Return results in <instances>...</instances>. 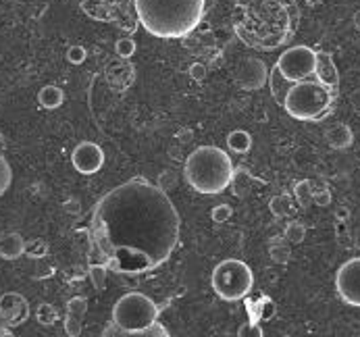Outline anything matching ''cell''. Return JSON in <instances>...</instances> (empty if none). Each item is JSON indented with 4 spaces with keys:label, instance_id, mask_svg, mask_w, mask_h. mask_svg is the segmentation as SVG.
Here are the masks:
<instances>
[{
    "label": "cell",
    "instance_id": "obj_1",
    "mask_svg": "<svg viewBox=\"0 0 360 337\" xmlns=\"http://www.w3.org/2000/svg\"><path fill=\"white\" fill-rule=\"evenodd\" d=\"M88 237L90 262L119 275H142L169 262L179 246L181 217L163 187L135 177L96 202Z\"/></svg>",
    "mask_w": 360,
    "mask_h": 337
},
{
    "label": "cell",
    "instance_id": "obj_2",
    "mask_svg": "<svg viewBox=\"0 0 360 337\" xmlns=\"http://www.w3.org/2000/svg\"><path fill=\"white\" fill-rule=\"evenodd\" d=\"M139 25L155 38L190 36L204 17L206 0H133Z\"/></svg>",
    "mask_w": 360,
    "mask_h": 337
},
{
    "label": "cell",
    "instance_id": "obj_3",
    "mask_svg": "<svg viewBox=\"0 0 360 337\" xmlns=\"http://www.w3.org/2000/svg\"><path fill=\"white\" fill-rule=\"evenodd\" d=\"M232 156L217 146H200L185 161V181L202 196H217L232 185L234 179Z\"/></svg>",
    "mask_w": 360,
    "mask_h": 337
},
{
    "label": "cell",
    "instance_id": "obj_4",
    "mask_svg": "<svg viewBox=\"0 0 360 337\" xmlns=\"http://www.w3.org/2000/svg\"><path fill=\"white\" fill-rule=\"evenodd\" d=\"M335 98L337 94H333L321 82L302 80L290 86L281 106L287 115L298 121H321L329 115Z\"/></svg>",
    "mask_w": 360,
    "mask_h": 337
},
{
    "label": "cell",
    "instance_id": "obj_5",
    "mask_svg": "<svg viewBox=\"0 0 360 337\" xmlns=\"http://www.w3.org/2000/svg\"><path fill=\"white\" fill-rule=\"evenodd\" d=\"M161 308L153 298L139 292L123 294L113 306V323L121 335H139L155 321H159Z\"/></svg>",
    "mask_w": 360,
    "mask_h": 337
},
{
    "label": "cell",
    "instance_id": "obj_6",
    "mask_svg": "<svg viewBox=\"0 0 360 337\" xmlns=\"http://www.w3.org/2000/svg\"><path fill=\"white\" fill-rule=\"evenodd\" d=\"M210 286H212V292L225 302L244 300L254 286L252 268L244 260L225 258L212 268Z\"/></svg>",
    "mask_w": 360,
    "mask_h": 337
},
{
    "label": "cell",
    "instance_id": "obj_7",
    "mask_svg": "<svg viewBox=\"0 0 360 337\" xmlns=\"http://www.w3.org/2000/svg\"><path fill=\"white\" fill-rule=\"evenodd\" d=\"M315 65H317V50L308 48V46H292L287 48L279 60L275 62V67L279 69V73L290 82H302V80H311L315 75Z\"/></svg>",
    "mask_w": 360,
    "mask_h": 337
},
{
    "label": "cell",
    "instance_id": "obj_8",
    "mask_svg": "<svg viewBox=\"0 0 360 337\" xmlns=\"http://www.w3.org/2000/svg\"><path fill=\"white\" fill-rule=\"evenodd\" d=\"M335 288L339 298L354 308H360V256L346 260L335 275Z\"/></svg>",
    "mask_w": 360,
    "mask_h": 337
},
{
    "label": "cell",
    "instance_id": "obj_9",
    "mask_svg": "<svg viewBox=\"0 0 360 337\" xmlns=\"http://www.w3.org/2000/svg\"><path fill=\"white\" fill-rule=\"evenodd\" d=\"M0 318L7 327H19L30 318V302L17 292H7L0 296Z\"/></svg>",
    "mask_w": 360,
    "mask_h": 337
},
{
    "label": "cell",
    "instance_id": "obj_10",
    "mask_svg": "<svg viewBox=\"0 0 360 337\" xmlns=\"http://www.w3.org/2000/svg\"><path fill=\"white\" fill-rule=\"evenodd\" d=\"M71 163H74L76 171L82 175H94L104 165V152L94 142H82L76 146L74 154H71Z\"/></svg>",
    "mask_w": 360,
    "mask_h": 337
},
{
    "label": "cell",
    "instance_id": "obj_11",
    "mask_svg": "<svg viewBox=\"0 0 360 337\" xmlns=\"http://www.w3.org/2000/svg\"><path fill=\"white\" fill-rule=\"evenodd\" d=\"M238 86L246 92L260 90L269 80V69L260 58H246L238 69Z\"/></svg>",
    "mask_w": 360,
    "mask_h": 337
},
{
    "label": "cell",
    "instance_id": "obj_12",
    "mask_svg": "<svg viewBox=\"0 0 360 337\" xmlns=\"http://www.w3.org/2000/svg\"><path fill=\"white\" fill-rule=\"evenodd\" d=\"M88 314V300L84 296H76L67 302L65 314V333L71 337H78L84 329V318Z\"/></svg>",
    "mask_w": 360,
    "mask_h": 337
},
{
    "label": "cell",
    "instance_id": "obj_13",
    "mask_svg": "<svg viewBox=\"0 0 360 337\" xmlns=\"http://www.w3.org/2000/svg\"><path fill=\"white\" fill-rule=\"evenodd\" d=\"M315 78L317 82H321L325 88H329L333 94H337L339 90V71L333 62V56L329 52L319 50L317 52V65H315Z\"/></svg>",
    "mask_w": 360,
    "mask_h": 337
},
{
    "label": "cell",
    "instance_id": "obj_14",
    "mask_svg": "<svg viewBox=\"0 0 360 337\" xmlns=\"http://www.w3.org/2000/svg\"><path fill=\"white\" fill-rule=\"evenodd\" d=\"M25 250V240L17 231H7L0 233V258L5 260H17L23 256Z\"/></svg>",
    "mask_w": 360,
    "mask_h": 337
},
{
    "label": "cell",
    "instance_id": "obj_15",
    "mask_svg": "<svg viewBox=\"0 0 360 337\" xmlns=\"http://www.w3.org/2000/svg\"><path fill=\"white\" fill-rule=\"evenodd\" d=\"M325 140L333 150H346L354 144V133L346 123H335L327 129Z\"/></svg>",
    "mask_w": 360,
    "mask_h": 337
},
{
    "label": "cell",
    "instance_id": "obj_16",
    "mask_svg": "<svg viewBox=\"0 0 360 337\" xmlns=\"http://www.w3.org/2000/svg\"><path fill=\"white\" fill-rule=\"evenodd\" d=\"M38 102L46 111H54V108H58L65 102V92L58 86H44L38 92Z\"/></svg>",
    "mask_w": 360,
    "mask_h": 337
},
{
    "label": "cell",
    "instance_id": "obj_17",
    "mask_svg": "<svg viewBox=\"0 0 360 337\" xmlns=\"http://www.w3.org/2000/svg\"><path fill=\"white\" fill-rule=\"evenodd\" d=\"M269 254H271V260L277 262V264H287L292 258V248H290V242L285 237H273L269 242Z\"/></svg>",
    "mask_w": 360,
    "mask_h": 337
},
{
    "label": "cell",
    "instance_id": "obj_18",
    "mask_svg": "<svg viewBox=\"0 0 360 337\" xmlns=\"http://www.w3.org/2000/svg\"><path fill=\"white\" fill-rule=\"evenodd\" d=\"M227 146L236 154H246L252 148V136L244 129H234L227 136Z\"/></svg>",
    "mask_w": 360,
    "mask_h": 337
},
{
    "label": "cell",
    "instance_id": "obj_19",
    "mask_svg": "<svg viewBox=\"0 0 360 337\" xmlns=\"http://www.w3.org/2000/svg\"><path fill=\"white\" fill-rule=\"evenodd\" d=\"M267 84L271 86V94H273V98H275L279 104H283V98H285V94H287V90H290V86H292V84L287 82V80H285V78L279 73L277 67H273V69H271Z\"/></svg>",
    "mask_w": 360,
    "mask_h": 337
},
{
    "label": "cell",
    "instance_id": "obj_20",
    "mask_svg": "<svg viewBox=\"0 0 360 337\" xmlns=\"http://www.w3.org/2000/svg\"><path fill=\"white\" fill-rule=\"evenodd\" d=\"M250 310H252L250 312L252 323H256V321H271L275 316L277 306H275V302L269 296H262L256 304H250Z\"/></svg>",
    "mask_w": 360,
    "mask_h": 337
},
{
    "label": "cell",
    "instance_id": "obj_21",
    "mask_svg": "<svg viewBox=\"0 0 360 337\" xmlns=\"http://www.w3.org/2000/svg\"><path fill=\"white\" fill-rule=\"evenodd\" d=\"M292 207H294V202H292V196L290 194H277L269 202V211L277 219H283V217L290 215L292 213Z\"/></svg>",
    "mask_w": 360,
    "mask_h": 337
},
{
    "label": "cell",
    "instance_id": "obj_22",
    "mask_svg": "<svg viewBox=\"0 0 360 337\" xmlns=\"http://www.w3.org/2000/svg\"><path fill=\"white\" fill-rule=\"evenodd\" d=\"M294 200L302 209H308L313 205V181L311 179H302L294 185Z\"/></svg>",
    "mask_w": 360,
    "mask_h": 337
},
{
    "label": "cell",
    "instance_id": "obj_23",
    "mask_svg": "<svg viewBox=\"0 0 360 337\" xmlns=\"http://www.w3.org/2000/svg\"><path fill=\"white\" fill-rule=\"evenodd\" d=\"M250 185H252V177H250V173L248 171H244V169H238V171H234V179H232V187H234V191H236V196H246L248 191H250Z\"/></svg>",
    "mask_w": 360,
    "mask_h": 337
},
{
    "label": "cell",
    "instance_id": "obj_24",
    "mask_svg": "<svg viewBox=\"0 0 360 337\" xmlns=\"http://www.w3.org/2000/svg\"><path fill=\"white\" fill-rule=\"evenodd\" d=\"M36 318L40 325H46V327H52L56 321H58V310L48 304V302H42L38 308H36Z\"/></svg>",
    "mask_w": 360,
    "mask_h": 337
},
{
    "label": "cell",
    "instance_id": "obj_25",
    "mask_svg": "<svg viewBox=\"0 0 360 337\" xmlns=\"http://www.w3.org/2000/svg\"><path fill=\"white\" fill-rule=\"evenodd\" d=\"M283 237H285L287 242H290V244H302L304 237H306V227H304V223H300V221H290V223H287V227H285Z\"/></svg>",
    "mask_w": 360,
    "mask_h": 337
},
{
    "label": "cell",
    "instance_id": "obj_26",
    "mask_svg": "<svg viewBox=\"0 0 360 337\" xmlns=\"http://www.w3.org/2000/svg\"><path fill=\"white\" fill-rule=\"evenodd\" d=\"M13 183V169L5 156H0V198H3Z\"/></svg>",
    "mask_w": 360,
    "mask_h": 337
},
{
    "label": "cell",
    "instance_id": "obj_27",
    "mask_svg": "<svg viewBox=\"0 0 360 337\" xmlns=\"http://www.w3.org/2000/svg\"><path fill=\"white\" fill-rule=\"evenodd\" d=\"M23 254H27L30 258L40 260V258H44L48 254V244L44 240H30V242H25Z\"/></svg>",
    "mask_w": 360,
    "mask_h": 337
},
{
    "label": "cell",
    "instance_id": "obj_28",
    "mask_svg": "<svg viewBox=\"0 0 360 337\" xmlns=\"http://www.w3.org/2000/svg\"><path fill=\"white\" fill-rule=\"evenodd\" d=\"M104 277H106V268L98 262L90 264V279L96 290H104Z\"/></svg>",
    "mask_w": 360,
    "mask_h": 337
},
{
    "label": "cell",
    "instance_id": "obj_29",
    "mask_svg": "<svg viewBox=\"0 0 360 337\" xmlns=\"http://www.w3.org/2000/svg\"><path fill=\"white\" fill-rule=\"evenodd\" d=\"M232 215H234V209L229 205H219L210 211V219L214 223H227L232 219Z\"/></svg>",
    "mask_w": 360,
    "mask_h": 337
},
{
    "label": "cell",
    "instance_id": "obj_30",
    "mask_svg": "<svg viewBox=\"0 0 360 337\" xmlns=\"http://www.w3.org/2000/svg\"><path fill=\"white\" fill-rule=\"evenodd\" d=\"M115 52H117L121 58H129V56H133V52H135V42H133L131 38H121V40H117V44H115Z\"/></svg>",
    "mask_w": 360,
    "mask_h": 337
},
{
    "label": "cell",
    "instance_id": "obj_31",
    "mask_svg": "<svg viewBox=\"0 0 360 337\" xmlns=\"http://www.w3.org/2000/svg\"><path fill=\"white\" fill-rule=\"evenodd\" d=\"M86 58H88V52H86V48L80 46V44L71 46V48L67 50V60H69L71 65H82V62H86Z\"/></svg>",
    "mask_w": 360,
    "mask_h": 337
},
{
    "label": "cell",
    "instance_id": "obj_32",
    "mask_svg": "<svg viewBox=\"0 0 360 337\" xmlns=\"http://www.w3.org/2000/svg\"><path fill=\"white\" fill-rule=\"evenodd\" d=\"M137 337H169V329L165 325H161L159 321H155L150 327L144 329Z\"/></svg>",
    "mask_w": 360,
    "mask_h": 337
},
{
    "label": "cell",
    "instance_id": "obj_33",
    "mask_svg": "<svg viewBox=\"0 0 360 337\" xmlns=\"http://www.w3.org/2000/svg\"><path fill=\"white\" fill-rule=\"evenodd\" d=\"M190 78H192L194 82H202V80L206 78V67H204L202 62H194V65L190 67Z\"/></svg>",
    "mask_w": 360,
    "mask_h": 337
},
{
    "label": "cell",
    "instance_id": "obj_34",
    "mask_svg": "<svg viewBox=\"0 0 360 337\" xmlns=\"http://www.w3.org/2000/svg\"><path fill=\"white\" fill-rule=\"evenodd\" d=\"M240 335H256V337H260V335H262V331L258 329V325H256V323H250V325H244V327L240 329Z\"/></svg>",
    "mask_w": 360,
    "mask_h": 337
},
{
    "label": "cell",
    "instance_id": "obj_35",
    "mask_svg": "<svg viewBox=\"0 0 360 337\" xmlns=\"http://www.w3.org/2000/svg\"><path fill=\"white\" fill-rule=\"evenodd\" d=\"M350 104L354 106V111L360 115V88H356L352 94H350Z\"/></svg>",
    "mask_w": 360,
    "mask_h": 337
},
{
    "label": "cell",
    "instance_id": "obj_36",
    "mask_svg": "<svg viewBox=\"0 0 360 337\" xmlns=\"http://www.w3.org/2000/svg\"><path fill=\"white\" fill-rule=\"evenodd\" d=\"M306 3H308L311 7H317V5H321V0H306Z\"/></svg>",
    "mask_w": 360,
    "mask_h": 337
},
{
    "label": "cell",
    "instance_id": "obj_37",
    "mask_svg": "<svg viewBox=\"0 0 360 337\" xmlns=\"http://www.w3.org/2000/svg\"><path fill=\"white\" fill-rule=\"evenodd\" d=\"M0 335H11V331H3V327H0Z\"/></svg>",
    "mask_w": 360,
    "mask_h": 337
}]
</instances>
